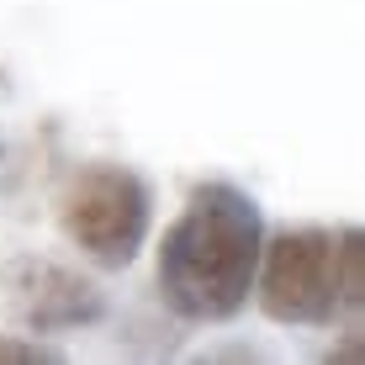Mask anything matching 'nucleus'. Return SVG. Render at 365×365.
Returning a JSON list of instances; mask_svg holds the SVG:
<instances>
[{"label":"nucleus","instance_id":"f257e3e1","mask_svg":"<svg viewBox=\"0 0 365 365\" xmlns=\"http://www.w3.org/2000/svg\"><path fill=\"white\" fill-rule=\"evenodd\" d=\"M265 212L233 180H196L159 244V302L180 323H233L255 297Z\"/></svg>","mask_w":365,"mask_h":365},{"label":"nucleus","instance_id":"f03ea898","mask_svg":"<svg viewBox=\"0 0 365 365\" xmlns=\"http://www.w3.org/2000/svg\"><path fill=\"white\" fill-rule=\"evenodd\" d=\"M255 302L281 329H355L365 307V233L355 222L339 228H275L265 233L255 270Z\"/></svg>","mask_w":365,"mask_h":365},{"label":"nucleus","instance_id":"7ed1b4c3","mask_svg":"<svg viewBox=\"0 0 365 365\" xmlns=\"http://www.w3.org/2000/svg\"><path fill=\"white\" fill-rule=\"evenodd\" d=\"M154 228V185L133 165L91 159L58 191V233L96 270H128Z\"/></svg>","mask_w":365,"mask_h":365},{"label":"nucleus","instance_id":"20e7f679","mask_svg":"<svg viewBox=\"0 0 365 365\" xmlns=\"http://www.w3.org/2000/svg\"><path fill=\"white\" fill-rule=\"evenodd\" d=\"M0 292H6L11 323L21 334H37V339L96 329L106 318V292L91 275L58 265L48 255H11L0 265Z\"/></svg>","mask_w":365,"mask_h":365},{"label":"nucleus","instance_id":"39448f33","mask_svg":"<svg viewBox=\"0 0 365 365\" xmlns=\"http://www.w3.org/2000/svg\"><path fill=\"white\" fill-rule=\"evenodd\" d=\"M64 349L37 334H0V365H58Z\"/></svg>","mask_w":365,"mask_h":365}]
</instances>
